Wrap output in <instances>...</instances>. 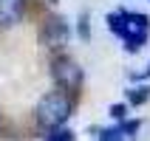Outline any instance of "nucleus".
Masks as SVG:
<instances>
[{
  "label": "nucleus",
  "instance_id": "1",
  "mask_svg": "<svg viewBox=\"0 0 150 141\" xmlns=\"http://www.w3.org/2000/svg\"><path fill=\"white\" fill-rule=\"evenodd\" d=\"M108 28L125 42V51H139L147 40L150 20L139 11H116L108 17Z\"/></svg>",
  "mask_w": 150,
  "mask_h": 141
},
{
  "label": "nucleus",
  "instance_id": "2",
  "mask_svg": "<svg viewBox=\"0 0 150 141\" xmlns=\"http://www.w3.org/2000/svg\"><path fill=\"white\" fill-rule=\"evenodd\" d=\"M71 116V96L62 90H51L45 93L37 105V121H40L45 130H57L62 127Z\"/></svg>",
  "mask_w": 150,
  "mask_h": 141
},
{
  "label": "nucleus",
  "instance_id": "3",
  "mask_svg": "<svg viewBox=\"0 0 150 141\" xmlns=\"http://www.w3.org/2000/svg\"><path fill=\"white\" fill-rule=\"evenodd\" d=\"M51 74H54V79H57L62 93H76L82 88V68L76 65L71 57L54 59V71H51Z\"/></svg>",
  "mask_w": 150,
  "mask_h": 141
},
{
  "label": "nucleus",
  "instance_id": "4",
  "mask_svg": "<svg viewBox=\"0 0 150 141\" xmlns=\"http://www.w3.org/2000/svg\"><path fill=\"white\" fill-rule=\"evenodd\" d=\"M68 37H71V31H68V23L62 20V17H48L45 20V25H42V40L48 42L51 48H62L68 42Z\"/></svg>",
  "mask_w": 150,
  "mask_h": 141
},
{
  "label": "nucleus",
  "instance_id": "5",
  "mask_svg": "<svg viewBox=\"0 0 150 141\" xmlns=\"http://www.w3.org/2000/svg\"><path fill=\"white\" fill-rule=\"evenodd\" d=\"M25 14V0H0V28L17 25Z\"/></svg>",
  "mask_w": 150,
  "mask_h": 141
},
{
  "label": "nucleus",
  "instance_id": "6",
  "mask_svg": "<svg viewBox=\"0 0 150 141\" xmlns=\"http://www.w3.org/2000/svg\"><path fill=\"white\" fill-rule=\"evenodd\" d=\"M147 99H150V85H136V88L127 90V102L130 105H144Z\"/></svg>",
  "mask_w": 150,
  "mask_h": 141
},
{
  "label": "nucleus",
  "instance_id": "7",
  "mask_svg": "<svg viewBox=\"0 0 150 141\" xmlns=\"http://www.w3.org/2000/svg\"><path fill=\"white\" fill-rule=\"evenodd\" d=\"M99 141H125V133L119 127H108V130L99 133Z\"/></svg>",
  "mask_w": 150,
  "mask_h": 141
},
{
  "label": "nucleus",
  "instance_id": "8",
  "mask_svg": "<svg viewBox=\"0 0 150 141\" xmlns=\"http://www.w3.org/2000/svg\"><path fill=\"white\" fill-rule=\"evenodd\" d=\"M45 141H74V133L65 130V127H57V130H51V135Z\"/></svg>",
  "mask_w": 150,
  "mask_h": 141
},
{
  "label": "nucleus",
  "instance_id": "9",
  "mask_svg": "<svg viewBox=\"0 0 150 141\" xmlns=\"http://www.w3.org/2000/svg\"><path fill=\"white\" fill-rule=\"evenodd\" d=\"M110 116L113 119H125L127 116V105H113V107H110Z\"/></svg>",
  "mask_w": 150,
  "mask_h": 141
},
{
  "label": "nucleus",
  "instance_id": "10",
  "mask_svg": "<svg viewBox=\"0 0 150 141\" xmlns=\"http://www.w3.org/2000/svg\"><path fill=\"white\" fill-rule=\"evenodd\" d=\"M147 76H150V68H147Z\"/></svg>",
  "mask_w": 150,
  "mask_h": 141
}]
</instances>
